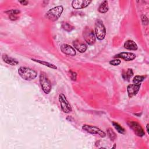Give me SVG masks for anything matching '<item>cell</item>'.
I'll list each match as a JSON object with an SVG mask.
<instances>
[{
  "instance_id": "1",
  "label": "cell",
  "mask_w": 149,
  "mask_h": 149,
  "mask_svg": "<svg viewBox=\"0 0 149 149\" xmlns=\"http://www.w3.org/2000/svg\"><path fill=\"white\" fill-rule=\"evenodd\" d=\"M19 75L24 80L31 81L35 79L37 76V72L29 67L21 66L18 69Z\"/></svg>"
},
{
  "instance_id": "2",
  "label": "cell",
  "mask_w": 149,
  "mask_h": 149,
  "mask_svg": "<svg viewBox=\"0 0 149 149\" xmlns=\"http://www.w3.org/2000/svg\"><path fill=\"white\" fill-rule=\"evenodd\" d=\"M63 11V8L62 6H57L48 10L45 13V17L48 20L52 22H55L60 17Z\"/></svg>"
},
{
  "instance_id": "3",
  "label": "cell",
  "mask_w": 149,
  "mask_h": 149,
  "mask_svg": "<svg viewBox=\"0 0 149 149\" xmlns=\"http://www.w3.org/2000/svg\"><path fill=\"white\" fill-rule=\"evenodd\" d=\"M94 33L96 38L99 40L104 39L106 36V29L103 22L101 19H97L94 25Z\"/></svg>"
},
{
  "instance_id": "4",
  "label": "cell",
  "mask_w": 149,
  "mask_h": 149,
  "mask_svg": "<svg viewBox=\"0 0 149 149\" xmlns=\"http://www.w3.org/2000/svg\"><path fill=\"white\" fill-rule=\"evenodd\" d=\"M39 80H40V83L41 87V88L42 91L44 92L45 94H48L50 93L51 88H52V86H51V83L50 80H49L48 77L46 75V73L41 72L40 76H39Z\"/></svg>"
},
{
  "instance_id": "5",
  "label": "cell",
  "mask_w": 149,
  "mask_h": 149,
  "mask_svg": "<svg viewBox=\"0 0 149 149\" xmlns=\"http://www.w3.org/2000/svg\"><path fill=\"white\" fill-rule=\"evenodd\" d=\"M82 35L84 40L86 43L88 45H93L95 43L96 40V37L93 30L88 27H86L82 33Z\"/></svg>"
},
{
  "instance_id": "6",
  "label": "cell",
  "mask_w": 149,
  "mask_h": 149,
  "mask_svg": "<svg viewBox=\"0 0 149 149\" xmlns=\"http://www.w3.org/2000/svg\"><path fill=\"white\" fill-rule=\"evenodd\" d=\"M83 130L86 131V132L92 134H96L98 135L101 137H105L106 136V133L102 131L101 129H100L99 127L88 125H83L82 126Z\"/></svg>"
},
{
  "instance_id": "7",
  "label": "cell",
  "mask_w": 149,
  "mask_h": 149,
  "mask_svg": "<svg viewBox=\"0 0 149 149\" xmlns=\"http://www.w3.org/2000/svg\"><path fill=\"white\" fill-rule=\"evenodd\" d=\"M58 100L60 103L61 109L64 113H69L72 111V107H71L70 104H69V102H68L66 96L63 94L61 93L59 95Z\"/></svg>"
},
{
  "instance_id": "8",
  "label": "cell",
  "mask_w": 149,
  "mask_h": 149,
  "mask_svg": "<svg viewBox=\"0 0 149 149\" xmlns=\"http://www.w3.org/2000/svg\"><path fill=\"white\" fill-rule=\"evenodd\" d=\"M127 124L136 136L143 137L145 135V132L143 127L138 122L136 121H128Z\"/></svg>"
},
{
  "instance_id": "9",
  "label": "cell",
  "mask_w": 149,
  "mask_h": 149,
  "mask_svg": "<svg viewBox=\"0 0 149 149\" xmlns=\"http://www.w3.org/2000/svg\"><path fill=\"white\" fill-rule=\"evenodd\" d=\"M60 49L62 53L68 56H73L76 54V51L75 49L73 47L67 44H62L60 47Z\"/></svg>"
},
{
  "instance_id": "10",
  "label": "cell",
  "mask_w": 149,
  "mask_h": 149,
  "mask_svg": "<svg viewBox=\"0 0 149 149\" xmlns=\"http://www.w3.org/2000/svg\"><path fill=\"white\" fill-rule=\"evenodd\" d=\"M91 3V1L74 0L72 2V6L74 9H80L87 7Z\"/></svg>"
},
{
  "instance_id": "11",
  "label": "cell",
  "mask_w": 149,
  "mask_h": 149,
  "mask_svg": "<svg viewBox=\"0 0 149 149\" xmlns=\"http://www.w3.org/2000/svg\"><path fill=\"white\" fill-rule=\"evenodd\" d=\"M141 87V84H130L127 87V92L128 96L132 98L135 96L139 92L140 88Z\"/></svg>"
},
{
  "instance_id": "12",
  "label": "cell",
  "mask_w": 149,
  "mask_h": 149,
  "mask_svg": "<svg viewBox=\"0 0 149 149\" xmlns=\"http://www.w3.org/2000/svg\"><path fill=\"white\" fill-rule=\"evenodd\" d=\"M115 58H121L126 61H130L135 59L136 54L132 52H122L115 55Z\"/></svg>"
},
{
  "instance_id": "13",
  "label": "cell",
  "mask_w": 149,
  "mask_h": 149,
  "mask_svg": "<svg viewBox=\"0 0 149 149\" xmlns=\"http://www.w3.org/2000/svg\"><path fill=\"white\" fill-rule=\"evenodd\" d=\"M73 45L74 48L80 53L84 52L87 49V45L85 43L82 42L78 40L74 41L73 42Z\"/></svg>"
},
{
  "instance_id": "14",
  "label": "cell",
  "mask_w": 149,
  "mask_h": 149,
  "mask_svg": "<svg viewBox=\"0 0 149 149\" xmlns=\"http://www.w3.org/2000/svg\"><path fill=\"white\" fill-rule=\"evenodd\" d=\"M2 59L4 62L12 66H15L19 63V62L17 59L11 56H9V55L5 54L2 55Z\"/></svg>"
},
{
  "instance_id": "15",
  "label": "cell",
  "mask_w": 149,
  "mask_h": 149,
  "mask_svg": "<svg viewBox=\"0 0 149 149\" xmlns=\"http://www.w3.org/2000/svg\"><path fill=\"white\" fill-rule=\"evenodd\" d=\"M123 47L126 49L132 50V51H136L138 48V46L137 44L134 41L131 40H128L124 42Z\"/></svg>"
},
{
  "instance_id": "16",
  "label": "cell",
  "mask_w": 149,
  "mask_h": 149,
  "mask_svg": "<svg viewBox=\"0 0 149 149\" xmlns=\"http://www.w3.org/2000/svg\"><path fill=\"white\" fill-rule=\"evenodd\" d=\"M109 10L108 2L107 1H102L98 8V11L101 13H105Z\"/></svg>"
},
{
  "instance_id": "17",
  "label": "cell",
  "mask_w": 149,
  "mask_h": 149,
  "mask_svg": "<svg viewBox=\"0 0 149 149\" xmlns=\"http://www.w3.org/2000/svg\"><path fill=\"white\" fill-rule=\"evenodd\" d=\"M133 76V72L132 69H127L126 71H123L122 77L124 80L129 81L132 77Z\"/></svg>"
},
{
  "instance_id": "18",
  "label": "cell",
  "mask_w": 149,
  "mask_h": 149,
  "mask_svg": "<svg viewBox=\"0 0 149 149\" xmlns=\"http://www.w3.org/2000/svg\"><path fill=\"white\" fill-rule=\"evenodd\" d=\"M32 61L36 62H37L38 63H40V64H42V65H44L45 66H47L51 69H57V67L56 66V65L52 64V63H49V62H47L46 61H41V60H39V59H34V58H31V59Z\"/></svg>"
},
{
  "instance_id": "19",
  "label": "cell",
  "mask_w": 149,
  "mask_h": 149,
  "mask_svg": "<svg viewBox=\"0 0 149 149\" xmlns=\"http://www.w3.org/2000/svg\"><path fill=\"white\" fill-rule=\"evenodd\" d=\"M107 135L108 136V137L111 139V140L114 141L115 140H116L117 136H116V133H115V132L111 128L107 129Z\"/></svg>"
},
{
  "instance_id": "20",
  "label": "cell",
  "mask_w": 149,
  "mask_h": 149,
  "mask_svg": "<svg viewBox=\"0 0 149 149\" xmlns=\"http://www.w3.org/2000/svg\"><path fill=\"white\" fill-rule=\"evenodd\" d=\"M113 126L115 127V129L117 130V132L120 134H124L125 132V129L121 126L119 123L115 122H112Z\"/></svg>"
},
{
  "instance_id": "21",
  "label": "cell",
  "mask_w": 149,
  "mask_h": 149,
  "mask_svg": "<svg viewBox=\"0 0 149 149\" xmlns=\"http://www.w3.org/2000/svg\"><path fill=\"white\" fill-rule=\"evenodd\" d=\"M147 76H136L133 79V83L134 84H140L144 80Z\"/></svg>"
},
{
  "instance_id": "22",
  "label": "cell",
  "mask_w": 149,
  "mask_h": 149,
  "mask_svg": "<svg viewBox=\"0 0 149 149\" xmlns=\"http://www.w3.org/2000/svg\"><path fill=\"white\" fill-rule=\"evenodd\" d=\"M62 27L64 30L68 32L71 31L72 30L74 29V27L67 22H63L62 23Z\"/></svg>"
},
{
  "instance_id": "23",
  "label": "cell",
  "mask_w": 149,
  "mask_h": 149,
  "mask_svg": "<svg viewBox=\"0 0 149 149\" xmlns=\"http://www.w3.org/2000/svg\"><path fill=\"white\" fill-rule=\"evenodd\" d=\"M5 13H7L9 15H18L20 13V11L19 10H18V9H11V10L6 11Z\"/></svg>"
},
{
  "instance_id": "24",
  "label": "cell",
  "mask_w": 149,
  "mask_h": 149,
  "mask_svg": "<svg viewBox=\"0 0 149 149\" xmlns=\"http://www.w3.org/2000/svg\"><path fill=\"white\" fill-rule=\"evenodd\" d=\"M109 64L113 66H118L121 63V61L119 59H115L109 61Z\"/></svg>"
},
{
  "instance_id": "25",
  "label": "cell",
  "mask_w": 149,
  "mask_h": 149,
  "mask_svg": "<svg viewBox=\"0 0 149 149\" xmlns=\"http://www.w3.org/2000/svg\"><path fill=\"white\" fill-rule=\"evenodd\" d=\"M69 74H70V77L72 80L76 81L77 79V73L71 70H69Z\"/></svg>"
},
{
  "instance_id": "26",
  "label": "cell",
  "mask_w": 149,
  "mask_h": 149,
  "mask_svg": "<svg viewBox=\"0 0 149 149\" xmlns=\"http://www.w3.org/2000/svg\"><path fill=\"white\" fill-rule=\"evenodd\" d=\"M141 20H142V23H143V24L147 25L148 23V19L146 15L141 16Z\"/></svg>"
},
{
  "instance_id": "27",
  "label": "cell",
  "mask_w": 149,
  "mask_h": 149,
  "mask_svg": "<svg viewBox=\"0 0 149 149\" xmlns=\"http://www.w3.org/2000/svg\"><path fill=\"white\" fill-rule=\"evenodd\" d=\"M9 18L11 20H16L18 19V16H17V15H9Z\"/></svg>"
},
{
  "instance_id": "28",
  "label": "cell",
  "mask_w": 149,
  "mask_h": 149,
  "mask_svg": "<svg viewBox=\"0 0 149 149\" xmlns=\"http://www.w3.org/2000/svg\"><path fill=\"white\" fill-rule=\"evenodd\" d=\"M20 4L23 5H27L29 3V2L27 1H20L19 2Z\"/></svg>"
},
{
  "instance_id": "29",
  "label": "cell",
  "mask_w": 149,
  "mask_h": 149,
  "mask_svg": "<svg viewBox=\"0 0 149 149\" xmlns=\"http://www.w3.org/2000/svg\"><path fill=\"white\" fill-rule=\"evenodd\" d=\"M146 129H147V133H148V124H147L146 125Z\"/></svg>"
}]
</instances>
